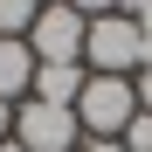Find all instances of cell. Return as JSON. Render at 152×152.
<instances>
[{"mask_svg":"<svg viewBox=\"0 0 152 152\" xmlns=\"http://www.w3.org/2000/svg\"><path fill=\"white\" fill-rule=\"evenodd\" d=\"M145 62H152V48H145L132 14H97L90 21V35H83V69L90 76H138Z\"/></svg>","mask_w":152,"mask_h":152,"instance_id":"cell-1","label":"cell"},{"mask_svg":"<svg viewBox=\"0 0 152 152\" xmlns=\"http://www.w3.org/2000/svg\"><path fill=\"white\" fill-rule=\"evenodd\" d=\"M132 118H138L132 76H90V83H83V97H76V124H83V138H124Z\"/></svg>","mask_w":152,"mask_h":152,"instance_id":"cell-2","label":"cell"},{"mask_svg":"<svg viewBox=\"0 0 152 152\" xmlns=\"http://www.w3.org/2000/svg\"><path fill=\"white\" fill-rule=\"evenodd\" d=\"M14 145L21 152H83V124H76L69 104L21 97V104H14Z\"/></svg>","mask_w":152,"mask_h":152,"instance_id":"cell-3","label":"cell"},{"mask_svg":"<svg viewBox=\"0 0 152 152\" xmlns=\"http://www.w3.org/2000/svg\"><path fill=\"white\" fill-rule=\"evenodd\" d=\"M83 35H90V21L69 0H48L28 28V48H35V62H83Z\"/></svg>","mask_w":152,"mask_h":152,"instance_id":"cell-4","label":"cell"},{"mask_svg":"<svg viewBox=\"0 0 152 152\" xmlns=\"http://www.w3.org/2000/svg\"><path fill=\"white\" fill-rule=\"evenodd\" d=\"M83 83H90L83 62H35V90H28V97H42V104H69V111H76Z\"/></svg>","mask_w":152,"mask_h":152,"instance_id":"cell-5","label":"cell"},{"mask_svg":"<svg viewBox=\"0 0 152 152\" xmlns=\"http://www.w3.org/2000/svg\"><path fill=\"white\" fill-rule=\"evenodd\" d=\"M35 90V48L28 42H0V104H21Z\"/></svg>","mask_w":152,"mask_h":152,"instance_id":"cell-6","label":"cell"},{"mask_svg":"<svg viewBox=\"0 0 152 152\" xmlns=\"http://www.w3.org/2000/svg\"><path fill=\"white\" fill-rule=\"evenodd\" d=\"M35 14H42V0H0V42H28Z\"/></svg>","mask_w":152,"mask_h":152,"instance_id":"cell-7","label":"cell"},{"mask_svg":"<svg viewBox=\"0 0 152 152\" xmlns=\"http://www.w3.org/2000/svg\"><path fill=\"white\" fill-rule=\"evenodd\" d=\"M124 152H152V111H138L132 124H124V138H118Z\"/></svg>","mask_w":152,"mask_h":152,"instance_id":"cell-8","label":"cell"},{"mask_svg":"<svg viewBox=\"0 0 152 152\" xmlns=\"http://www.w3.org/2000/svg\"><path fill=\"white\" fill-rule=\"evenodd\" d=\"M69 7L83 14V21H97V14H118V0H69Z\"/></svg>","mask_w":152,"mask_h":152,"instance_id":"cell-9","label":"cell"},{"mask_svg":"<svg viewBox=\"0 0 152 152\" xmlns=\"http://www.w3.org/2000/svg\"><path fill=\"white\" fill-rule=\"evenodd\" d=\"M132 90H138V111H152V62H145V69L132 76Z\"/></svg>","mask_w":152,"mask_h":152,"instance_id":"cell-10","label":"cell"},{"mask_svg":"<svg viewBox=\"0 0 152 152\" xmlns=\"http://www.w3.org/2000/svg\"><path fill=\"white\" fill-rule=\"evenodd\" d=\"M14 138V104H0V145Z\"/></svg>","mask_w":152,"mask_h":152,"instance_id":"cell-11","label":"cell"},{"mask_svg":"<svg viewBox=\"0 0 152 152\" xmlns=\"http://www.w3.org/2000/svg\"><path fill=\"white\" fill-rule=\"evenodd\" d=\"M138 35H145V48H152V0L138 7Z\"/></svg>","mask_w":152,"mask_h":152,"instance_id":"cell-12","label":"cell"},{"mask_svg":"<svg viewBox=\"0 0 152 152\" xmlns=\"http://www.w3.org/2000/svg\"><path fill=\"white\" fill-rule=\"evenodd\" d=\"M83 152H124L118 138H83Z\"/></svg>","mask_w":152,"mask_h":152,"instance_id":"cell-13","label":"cell"},{"mask_svg":"<svg viewBox=\"0 0 152 152\" xmlns=\"http://www.w3.org/2000/svg\"><path fill=\"white\" fill-rule=\"evenodd\" d=\"M0 152H21V145H14V138H7V145H0Z\"/></svg>","mask_w":152,"mask_h":152,"instance_id":"cell-14","label":"cell"},{"mask_svg":"<svg viewBox=\"0 0 152 152\" xmlns=\"http://www.w3.org/2000/svg\"><path fill=\"white\" fill-rule=\"evenodd\" d=\"M42 7H48V0H42Z\"/></svg>","mask_w":152,"mask_h":152,"instance_id":"cell-15","label":"cell"}]
</instances>
